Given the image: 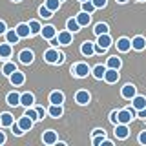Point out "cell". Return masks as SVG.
<instances>
[{"label": "cell", "mask_w": 146, "mask_h": 146, "mask_svg": "<svg viewBox=\"0 0 146 146\" xmlns=\"http://www.w3.org/2000/svg\"><path fill=\"white\" fill-rule=\"evenodd\" d=\"M71 71H73V75H75V77L84 79V77L90 75V66L86 62H79V64H75V66L71 68Z\"/></svg>", "instance_id": "obj_1"}, {"label": "cell", "mask_w": 146, "mask_h": 146, "mask_svg": "<svg viewBox=\"0 0 146 146\" xmlns=\"http://www.w3.org/2000/svg\"><path fill=\"white\" fill-rule=\"evenodd\" d=\"M91 100V95H90V91H86V90H79L75 93V102L77 104H80V106H86Z\"/></svg>", "instance_id": "obj_2"}, {"label": "cell", "mask_w": 146, "mask_h": 146, "mask_svg": "<svg viewBox=\"0 0 146 146\" xmlns=\"http://www.w3.org/2000/svg\"><path fill=\"white\" fill-rule=\"evenodd\" d=\"M9 82H11V86H22L26 82V75L22 71H18V70H15L9 75Z\"/></svg>", "instance_id": "obj_3"}, {"label": "cell", "mask_w": 146, "mask_h": 146, "mask_svg": "<svg viewBox=\"0 0 146 146\" xmlns=\"http://www.w3.org/2000/svg\"><path fill=\"white\" fill-rule=\"evenodd\" d=\"M131 119H133V115H131L130 110H119L117 111V122H121V124H130Z\"/></svg>", "instance_id": "obj_4"}, {"label": "cell", "mask_w": 146, "mask_h": 146, "mask_svg": "<svg viewBox=\"0 0 146 146\" xmlns=\"http://www.w3.org/2000/svg\"><path fill=\"white\" fill-rule=\"evenodd\" d=\"M104 80L108 82V84H115L119 80V70H113V68H106V71H104Z\"/></svg>", "instance_id": "obj_5"}, {"label": "cell", "mask_w": 146, "mask_h": 146, "mask_svg": "<svg viewBox=\"0 0 146 146\" xmlns=\"http://www.w3.org/2000/svg\"><path fill=\"white\" fill-rule=\"evenodd\" d=\"M121 95H122V99H126V100H131L137 95V88L133 84H126V86H122V90H121Z\"/></svg>", "instance_id": "obj_6"}, {"label": "cell", "mask_w": 146, "mask_h": 146, "mask_svg": "<svg viewBox=\"0 0 146 146\" xmlns=\"http://www.w3.org/2000/svg\"><path fill=\"white\" fill-rule=\"evenodd\" d=\"M42 141H44V144H48V146L57 144V141H58L57 131H55V130H46L44 133H42Z\"/></svg>", "instance_id": "obj_7"}, {"label": "cell", "mask_w": 146, "mask_h": 146, "mask_svg": "<svg viewBox=\"0 0 146 146\" xmlns=\"http://www.w3.org/2000/svg\"><path fill=\"white\" fill-rule=\"evenodd\" d=\"M57 40H58V44L60 46H70L71 44V40H73V33L71 31H60V33H57Z\"/></svg>", "instance_id": "obj_8"}, {"label": "cell", "mask_w": 146, "mask_h": 146, "mask_svg": "<svg viewBox=\"0 0 146 146\" xmlns=\"http://www.w3.org/2000/svg\"><path fill=\"white\" fill-rule=\"evenodd\" d=\"M40 35H42L44 40H49V38H53V36H57V27L51 26V24L42 26V29H40Z\"/></svg>", "instance_id": "obj_9"}, {"label": "cell", "mask_w": 146, "mask_h": 146, "mask_svg": "<svg viewBox=\"0 0 146 146\" xmlns=\"http://www.w3.org/2000/svg\"><path fill=\"white\" fill-rule=\"evenodd\" d=\"M128 135H130V128H128V124L117 122L115 124V137L117 139H128Z\"/></svg>", "instance_id": "obj_10"}, {"label": "cell", "mask_w": 146, "mask_h": 146, "mask_svg": "<svg viewBox=\"0 0 146 146\" xmlns=\"http://www.w3.org/2000/svg\"><path fill=\"white\" fill-rule=\"evenodd\" d=\"M33 58H35V53L31 51V49H22V51L18 53V60L22 64H26V66L33 62Z\"/></svg>", "instance_id": "obj_11"}, {"label": "cell", "mask_w": 146, "mask_h": 146, "mask_svg": "<svg viewBox=\"0 0 146 146\" xmlns=\"http://www.w3.org/2000/svg\"><path fill=\"white\" fill-rule=\"evenodd\" d=\"M131 49H135V51H143V49H146V38L141 35H137L131 38Z\"/></svg>", "instance_id": "obj_12"}, {"label": "cell", "mask_w": 146, "mask_h": 146, "mask_svg": "<svg viewBox=\"0 0 146 146\" xmlns=\"http://www.w3.org/2000/svg\"><path fill=\"white\" fill-rule=\"evenodd\" d=\"M58 55H60V53H58L55 48H49L48 51L44 53V60L48 62V64H57V60H58Z\"/></svg>", "instance_id": "obj_13"}, {"label": "cell", "mask_w": 146, "mask_h": 146, "mask_svg": "<svg viewBox=\"0 0 146 146\" xmlns=\"http://www.w3.org/2000/svg\"><path fill=\"white\" fill-rule=\"evenodd\" d=\"M117 49H119L121 53L130 51V49H131V40L126 38V36H121V38L117 40Z\"/></svg>", "instance_id": "obj_14"}, {"label": "cell", "mask_w": 146, "mask_h": 146, "mask_svg": "<svg viewBox=\"0 0 146 146\" xmlns=\"http://www.w3.org/2000/svg\"><path fill=\"white\" fill-rule=\"evenodd\" d=\"M97 44L100 46L102 49H108L111 46V36L110 33H102V35H97Z\"/></svg>", "instance_id": "obj_15"}, {"label": "cell", "mask_w": 146, "mask_h": 146, "mask_svg": "<svg viewBox=\"0 0 146 146\" xmlns=\"http://www.w3.org/2000/svg\"><path fill=\"white\" fill-rule=\"evenodd\" d=\"M20 104H22L24 108L33 106V104H35V95H33V93H29V91L22 93V95H20Z\"/></svg>", "instance_id": "obj_16"}, {"label": "cell", "mask_w": 146, "mask_h": 146, "mask_svg": "<svg viewBox=\"0 0 146 146\" xmlns=\"http://www.w3.org/2000/svg\"><path fill=\"white\" fill-rule=\"evenodd\" d=\"M75 20L79 22V26H80V27L90 26V22H91V15H90V13H86V11H80L79 15L75 17Z\"/></svg>", "instance_id": "obj_17"}, {"label": "cell", "mask_w": 146, "mask_h": 146, "mask_svg": "<svg viewBox=\"0 0 146 146\" xmlns=\"http://www.w3.org/2000/svg\"><path fill=\"white\" fill-rule=\"evenodd\" d=\"M17 124L20 126V128H22V130H24V131H29L31 128H33V124H35V122L31 121V119L27 117V115H22L20 119H18V122H17Z\"/></svg>", "instance_id": "obj_18"}, {"label": "cell", "mask_w": 146, "mask_h": 146, "mask_svg": "<svg viewBox=\"0 0 146 146\" xmlns=\"http://www.w3.org/2000/svg\"><path fill=\"white\" fill-rule=\"evenodd\" d=\"M15 31H17V35L20 36V38H27V36H31V31H29V26L27 24H18L17 27H15Z\"/></svg>", "instance_id": "obj_19"}, {"label": "cell", "mask_w": 146, "mask_h": 146, "mask_svg": "<svg viewBox=\"0 0 146 146\" xmlns=\"http://www.w3.org/2000/svg\"><path fill=\"white\" fill-rule=\"evenodd\" d=\"M48 113L51 115L53 119H58V117H62V113H64V108H62V104H51V106L48 108Z\"/></svg>", "instance_id": "obj_20"}, {"label": "cell", "mask_w": 146, "mask_h": 146, "mask_svg": "<svg viewBox=\"0 0 146 146\" xmlns=\"http://www.w3.org/2000/svg\"><path fill=\"white\" fill-rule=\"evenodd\" d=\"M13 122H15V117H13L9 111H4L2 115H0V124H2V128H9Z\"/></svg>", "instance_id": "obj_21"}, {"label": "cell", "mask_w": 146, "mask_h": 146, "mask_svg": "<svg viewBox=\"0 0 146 146\" xmlns=\"http://www.w3.org/2000/svg\"><path fill=\"white\" fill-rule=\"evenodd\" d=\"M80 53L84 55V57H91V55H95V49H93V42H90V40H86V42H82V46H80Z\"/></svg>", "instance_id": "obj_22"}, {"label": "cell", "mask_w": 146, "mask_h": 146, "mask_svg": "<svg viewBox=\"0 0 146 146\" xmlns=\"http://www.w3.org/2000/svg\"><path fill=\"white\" fill-rule=\"evenodd\" d=\"M4 35H6V42H9V44H18V40H20V36H18L17 35V31L15 29H6V33H4Z\"/></svg>", "instance_id": "obj_23"}, {"label": "cell", "mask_w": 146, "mask_h": 146, "mask_svg": "<svg viewBox=\"0 0 146 146\" xmlns=\"http://www.w3.org/2000/svg\"><path fill=\"white\" fill-rule=\"evenodd\" d=\"M11 53H13V48H11V44H9V42L0 44V58H9V57H11Z\"/></svg>", "instance_id": "obj_24"}, {"label": "cell", "mask_w": 146, "mask_h": 146, "mask_svg": "<svg viewBox=\"0 0 146 146\" xmlns=\"http://www.w3.org/2000/svg\"><path fill=\"white\" fill-rule=\"evenodd\" d=\"M64 93L62 91H51V93H49V102L51 104H62L64 102Z\"/></svg>", "instance_id": "obj_25"}, {"label": "cell", "mask_w": 146, "mask_h": 146, "mask_svg": "<svg viewBox=\"0 0 146 146\" xmlns=\"http://www.w3.org/2000/svg\"><path fill=\"white\" fill-rule=\"evenodd\" d=\"M6 102L9 104V106H18V104H20V95H18L17 91H11V93H7Z\"/></svg>", "instance_id": "obj_26"}, {"label": "cell", "mask_w": 146, "mask_h": 146, "mask_svg": "<svg viewBox=\"0 0 146 146\" xmlns=\"http://www.w3.org/2000/svg\"><path fill=\"white\" fill-rule=\"evenodd\" d=\"M121 66H122V60L119 57H110L108 60H106V68H113V70H121Z\"/></svg>", "instance_id": "obj_27"}, {"label": "cell", "mask_w": 146, "mask_h": 146, "mask_svg": "<svg viewBox=\"0 0 146 146\" xmlns=\"http://www.w3.org/2000/svg\"><path fill=\"white\" fill-rule=\"evenodd\" d=\"M131 106H133L135 110H141L146 106V97H143V95H135L133 99H131Z\"/></svg>", "instance_id": "obj_28"}, {"label": "cell", "mask_w": 146, "mask_h": 146, "mask_svg": "<svg viewBox=\"0 0 146 146\" xmlns=\"http://www.w3.org/2000/svg\"><path fill=\"white\" fill-rule=\"evenodd\" d=\"M104 71H106V66H102V64H97V66H95L93 70H91V75H93L97 80H102Z\"/></svg>", "instance_id": "obj_29"}, {"label": "cell", "mask_w": 146, "mask_h": 146, "mask_svg": "<svg viewBox=\"0 0 146 146\" xmlns=\"http://www.w3.org/2000/svg\"><path fill=\"white\" fill-rule=\"evenodd\" d=\"M60 4H62L60 0H46L44 6L48 7L49 11H53V13H55V11H58V9H60Z\"/></svg>", "instance_id": "obj_30"}, {"label": "cell", "mask_w": 146, "mask_h": 146, "mask_svg": "<svg viewBox=\"0 0 146 146\" xmlns=\"http://www.w3.org/2000/svg\"><path fill=\"white\" fill-rule=\"evenodd\" d=\"M66 29H68V31H71V33H77V31L80 29V26H79V22H77L75 18H68V22H66Z\"/></svg>", "instance_id": "obj_31"}, {"label": "cell", "mask_w": 146, "mask_h": 146, "mask_svg": "<svg viewBox=\"0 0 146 146\" xmlns=\"http://www.w3.org/2000/svg\"><path fill=\"white\" fill-rule=\"evenodd\" d=\"M27 26H29L31 35H40V29H42V26H40V22H38V20H31V22H27Z\"/></svg>", "instance_id": "obj_32"}, {"label": "cell", "mask_w": 146, "mask_h": 146, "mask_svg": "<svg viewBox=\"0 0 146 146\" xmlns=\"http://www.w3.org/2000/svg\"><path fill=\"white\" fill-rule=\"evenodd\" d=\"M95 35H102V33H108V31H110V27H108V24H106V22H99V24L97 26H95Z\"/></svg>", "instance_id": "obj_33"}, {"label": "cell", "mask_w": 146, "mask_h": 146, "mask_svg": "<svg viewBox=\"0 0 146 146\" xmlns=\"http://www.w3.org/2000/svg\"><path fill=\"white\" fill-rule=\"evenodd\" d=\"M15 70H17V66H15L13 62H6V64L2 66V73H4L6 77H9V75H11L13 71H15Z\"/></svg>", "instance_id": "obj_34"}, {"label": "cell", "mask_w": 146, "mask_h": 146, "mask_svg": "<svg viewBox=\"0 0 146 146\" xmlns=\"http://www.w3.org/2000/svg\"><path fill=\"white\" fill-rule=\"evenodd\" d=\"M24 115H27V117H29V119H31V121H33V122H36V121H38V113H36V110H35L33 106H29V108H26V111H24Z\"/></svg>", "instance_id": "obj_35"}, {"label": "cell", "mask_w": 146, "mask_h": 146, "mask_svg": "<svg viewBox=\"0 0 146 146\" xmlns=\"http://www.w3.org/2000/svg\"><path fill=\"white\" fill-rule=\"evenodd\" d=\"M82 4V11H86V13H90V15H93V11L97 7L93 6V2H91V0H86V2H80Z\"/></svg>", "instance_id": "obj_36"}, {"label": "cell", "mask_w": 146, "mask_h": 146, "mask_svg": "<svg viewBox=\"0 0 146 146\" xmlns=\"http://www.w3.org/2000/svg\"><path fill=\"white\" fill-rule=\"evenodd\" d=\"M38 15L42 17V18H51V17H53V11H49L46 6H40V7H38Z\"/></svg>", "instance_id": "obj_37"}, {"label": "cell", "mask_w": 146, "mask_h": 146, "mask_svg": "<svg viewBox=\"0 0 146 146\" xmlns=\"http://www.w3.org/2000/svg\"><path fill=\"white\" fill-rule=\"evenodd\" d=\"M104 139H106V133H97V135H93V144H95V146H99Z\"/></svg>", "instance_id": "obj_38"}, {"label": "cell", "mask_w": 146, "mask_h": 146, "mask_svg": "<svg viewBox=\"0 0 146 146\" xmlns=\"http://www.w3.org/2000/svg\"><path fill=\"white\" fill-rule=\"evenodd\" d=\"M9 128H11V130H13V133H15V135H24V130H22V128L18 126L17 122H13V124L9 126Z\"/></svg>", "instance_id": "obj_39"}, {"label": "cell", "mask_w": 146, "mask_h": 146, "mask_svg": "<svg viewBox=\"0 0 146 146\" xmlns=\"http://www.w3.org/2000/svg\"><path fill=\"white\" fill-rule=\"evenodd\" d=\"M91 2H93V6L97 7V9H102V7H106L108 0H91Z\"/></svg>", "instance_id": "obj_40"}, {"label": "cell", "mask_w": 146, "mask_h": 146, "mask_svg": "<svg viewBox=\"0 0 146 146\" xmlns=\"http://www.w3.org/2000/svg\"><path fill=\"white\" fill-rule=\"evenodd\" d=\"M35 110H36V113H38V121H40V119H44V117H46V110H44L42 106H36Z\"/></svg>", "instance_id": "obj_41"}, {"label": "cell", "mask_w": 146, "mask_h": 146, "mask_svg": "<svg viewBox=\"0 0 146 146\" xmlns=\"http://www.w3.org/2000/svg\"><path fill=\"white\" fill-rule=\"evenodd\" d=\"M137 117H139V119H146V106L141 108V110H137Z\"/></svg>", "instance_id": "obj_42"}, {"label": "cell", "mask_w": 146, "mask_h": 146, "mask_svg": "<svg viewBox=\"0 0 146 146\" xmlns=\"http://www.w3.org/2000/svg\"><path fill=\"white\" fill-rule=\"evenodd\" d=\"M110 121H111L113 124H117V110H113V111L110 113Z\"/></svg>", "instance_id": "obj_43"}, {"label": "cell", "mask_w": 146, "mask_h": 146, "mask_svg": "<svg viewBox=\"0 0 146 146\" xmlns=\"http://www.w3.org/2000/svg\"><path fill=\"white\" fill-rule=\"evenodd\" d=\"M139 143H141V144H146V130L141 131V135H139Z\"/></svg>", "instance_id": "obj_44"}, {"label": "cell", "mask_w": 146, "mask_h": 146, "mask_svg": "<svg viewBox=\"0 0 146 146\" xmlns=\"http://www.w3.org/2000/svg\"><path fill=\"white\" fill-rule=\"evenodd\" d=\"M6 29H7L6 22H4V20H0V35H4V33H6Z\"/></svg>", "instance_id": "obj_45"}, {"label": "cell", "mask_w": 146, "mask_h": 146, "mask_svg": "<svg viewBox=\"0 0 146 146\" xmlns=\"http://www.w3.org/2000/svg\"><path fill=\"white\" fill-rule=\"evenodd\" d=\"M6 141H7V137H6V133H4V131L0 130V144H4V143H6Z\"/></svg>", "instance_id": "obj_46"}, {"label": "cell", "mask_w": 146, "mask_h": 146, "mask_svg": "<svg viewBox=\"0 0 146 146\" xmlns=\"http://www.w3.org/2000/svg\"><path fill=\"white\" fill-rule=\"evenodd\" d=\"M97 133H106V131L100 130V128H97V130H93V135H97Z\"/></svg>", "instance_id": "obj_47"}, {"label": "cell", "mask_w": 146, "mask_h": 146, "mask_svg": "<svg viewBox=\"0 0 146 146\" xmlns=\"http://www.w3.org/2000/svg\"><path fill=\"white\" fill-rule=\"evenodd\" d=\"M117 2H119V4H126L128 0H117Z\"/></svg>", "instance_id": "obj_48"}, {"label": "cell", "mask_w": 146, "mask_h": 146, "mask_svg": "<svg viewBox=\"0 0 146 146\" xmlns=\"http://www.w3.org/2000/svg\"><path fill=\"white\" fill-rule=\"evenodd\" d=\"M11 2H22V0H11Z\"/></svg>", "instance_id": "obj_49"}, {"label": "cell", "mask_w": 146, "mask_h": 146, "mask_svg": "<svg viewBox=\"0 0 146 146\" xmlns=\"http://www.w3.org/2000/svg\"><path fill=\"white\" fill-rule=\"evenodd\" d=\"M137 2H146V0H137Z\"/></svg>", "instance_id": "obj_50"}, {"label": "cell", "mask_w": 146, "mask_h": 146, "mask_svg": "<svg viewBox=\"0 0 146 146\" xmlns=\"http://www.w3.org/2000/svg\"><path fill=\"white\" fill-rule=\"evenodd\" d=\"M79 2H86V0H79Z\"/></svg>", "instance_id": "obj_51"}, {"label": "cell", "mask_w": 146, "mask_h": 146, "mask_svg": "<svg viewBox=\"0 0 146 146\" xmlns=\"http://www.w3.org/2000/svg\"><path fill=\"white\" fill-rule=\"evenodd\" d=\"M0 128H2V124H0Z\"/></svg>", "instance_id": "obj_52"}, {"label": "cell", "mask_w": 146, "mask_h": 146, "mask_svg": "<svg viewBox=\"0 0 146 146\" xmlns=\"http://www.w3.org/2000/svg\"><path fill=\"white\" fill-rule=\"evenodd\" d=\"M60 2H62V0H60Z\"/></svg>", "instance_id": "obj_53"}]
</instances>
